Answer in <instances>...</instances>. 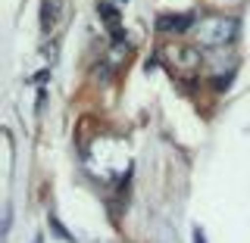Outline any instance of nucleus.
<instances>
[{
	"instance_id": "nucleus-5",
	"label": "nucleus",
	"mask_w": 250,
	"mask_h": 243,
	"mask_svg": "<svg viewBox=\"0 0 250 243\" xmlns=\"http://www.w3.org/2000/svg\"><path fill=\"white\" fill-rule=\"evenodd\" d=\"M50 228L57 231V234H60V237L66 240V243H75V237H72V234H69V231H66V228H62V224L57 222V215H50Z\"/></svg>"
},
{
	"instance_id": "nucleus-7",
	"label": "nucleus",
	"mask_w": 250,
	"mask_h": 243,
	"mask_svg": "<svg viewBox=\"0 0 250 243\" xmlns=\"http://www.w3.org/2000/svg\"><path fill=\"white\" fill-rule=\"evenodd\" d=\"M31 243H44V237H35V240H31Z\"/></svg>"
},
{
	"instance_id": "nucleus-1",
	"label": "nucleus",
	"mask_w": 250,
	"mask_h": 243,
	"mask_svg": "<svg viewBox=\"0 0 250 243\" xmlns=\"http://www.w3.org/2000/svg\"><path fill=\"white\" fill-rule=\"evenodd\" d=\"M238 28L241 25L234 16H207L197 25V41L203 47H222V44H231L238 37Z\"/></svg>"
},
{
	"instance_id": "nucleus-3",
	"label": "nucleus",
	"mask_w": 250,
	"mask_h": 243,
	"mask_svg": "<svg viewBox=\"0 0 250 243\" xmlns=\"http://www.w3.org/2000/svg\"><path fill=\"white\" fill-rule=\"evenodd\" d=\"M100 16H104L106 28L113 31L116 44H122V31H119V13H116V6H109V3H100Z\"/></svg>"
},
{
	"instance_id": "nucleus-2",
	"label": "nucleus",
	"mask_w": 250,
	"mask_h": 243,
	"mask_svg": "<svg viewBox=\"0 0 250 243\" xmlns=\"http://www.w3.org/2000/svg\"><path fill=\"white\" fill-rule=\"evenodd\" d=\"M191 22H194L191 13H185V16H163V19L156 22V28L160 31H185Z\"/></svg>"
},
{
	"instance_id": "nucleus-6",
	"label": "nucleus",
	"mask_w": 250,
	"mask_h": 243,
	"mask_svg": "<svg viewBox=\"0 0 250 243\" xmlns=\"http://www.w3.org/2000/svg\"><path fill=\"white\" fill-rule=\"evenodd\" d=\"M194 243H207L203 240V231H194Z\"/></svg>"
},
{
	"instance_id": "nucleus-4",
	"label": "nucleus",
	"mask_w": 250,
	"mask_h": 243,
	"mask_svg": "<svg viewBox=\"0 0 250 243\" xmlns=\"http://www.w3.org/2000/svg\"><path fill=\"white\" fill-rule=\"evenodd\" d=\"M60 10H62V0H44V6H41V28L44 31L60 19Z\"/></svg>"
}]
</instances>
